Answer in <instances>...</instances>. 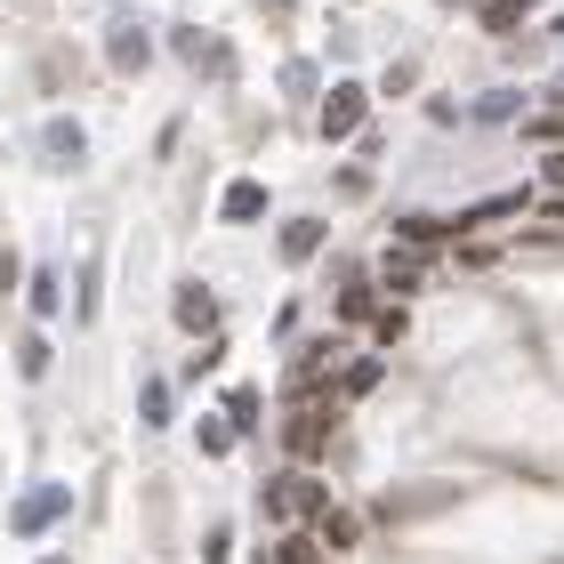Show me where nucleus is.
Listing matches in <instances>:
<instances>
[{
	"label": "nucleus",
	"mask_w": 564,
	"mask_h": 564,
	"mask_svg": "<svg viewBox=\"0 0 564 564\" xmlns=\"http://www.w3.org/2000/svg\"><path fill=\"white\" fill-rule=\"evenodd\" d=\"M218 218H226V226H250V218H267V186H259V177H235V186L218 194Z\"/></svg>",
	"instance_id": "obj_5"
},
{
	"label": "nucleus",
	"mask_w": 564,
	"mask_h": 564,
	"mask_svg": "<svg viewBox=\"0 0 564 564\" xmlns=\"http://www.w3.org/2000/svg\"><path fill=\"white\" fill-rule=\"evenodd\" d=\"M524 202H532L524 186H508V194H492V202H476V210H468V226H492V218H517V210H524Z\"/></svg>",
	"instance_id": "obj_13"
},
{
	"label": "nucleus",
	"mask_w": 564,
	"mask_h": 564,
	"mask_svg": "<svg viewBox=\"0 0 564 564\" xmlns=\"http://www.w3.org/2000/svg\"><path fill=\"white\" fill-rule=\"evenodd\" d=\"M476 17H484V33H517V24L532 17V0H484Z\"/></svg>",
	"instance_id": "obj_12"
},
{
	"label": "nucleus",
	"mask_w": 564,
	"mask_h": 564,
	"mask_svg": "<svg viewBox=\"0 0 564 564\" xmlns=\"http://www.w3.org/2000/svg\"><path fill=\"white\" fill-rule=\"evenodd\" d=\"M323 435H330V412H306V403H299V420L282 427V444H291V459H306V452L323 444Z\"/></svg>",
	"instance_id": "obj_7"
},
{
	"label": "nucleus",
	"mask_w": 564,
	"mask_h": 564,
	"mask_svg": "<svg viewBox=\"0 0 564 564\" xmlns=\"http://www.w3.org/2000/svg\"><path fill=\"white\" fill-rule=\"evenodd\" d=\"M41 564H65V556H41Z\"/></svg>",
	"instance_id": "obj_28"
},
{
	"label": "nucleus",
	"mask_w": 564,
	"mask_h": 564,
	"mask_svg": "<svg viewBox=\"0 0 564 564\" xmlns=\"http://www.w3.org/2000/svg\"><path fill=\"white\" fill-rule=\"evenodd\" d=\"M138 420L145 427H170V379H145V388H138Z\"/></svg>",
	"instance_id": "obj_14"
},
{
	"label": "nucleus",
	"mask_w": 564,
	"mask_h": 564,
	"mask_svg": "<svg viewBox=\"0 0 564 564\" xmlns=\"http://www.w3.org/2000/svg\"><path fill=\"white\" fill-rule=\"evenodd\" d=\"M339 315H347V323H371V315H379V306H371V282H347V291H339Z\"/></svg>",
	"instance_id": "obj_18"
},
{
	"label": "nucleus",
	"mask_w": 564,
	"mask_h": 564,
	"mask_svg": "<svg viewBox=\"0 0 564 564\" xmlns=\"http://www.w3.org/2000/svg\"><path fill=\"white\" fill-rule=\"evenodd\" d=\"M364 113H371V89L364 82H339L323 97V138H355V130H364Z\"/></svg>",
	"instance_id": "obj_3"
},
{
	"label": "nucleus",
	"mask_w": 564,
	"mask_h": 564,
	"mask_svg": "<svg viewBox=\"0 0 564 564\" xmlns=\"http://www.w3.org/2000/svg\"><path fill=\"white\" fill-rule=\"evenodd\" d=\"M177 323L202 330V339H218V299H210V282H177Z\"/></svg>",
	"instance_id": "obj_4"
},
{
	"label": "nucleus",
	"mask_w": 564,
	"mask_h": 564,
	"mask_svg": "<svg viewBox=\"0 0 564 564\" xmlns=\"http://www.w3.org/2000/svg\"><path fill=\"white\" fill-rule=\"evenodd\" d=\"M379 388V364H347L339 371V395H330V403H355V395H371Z\"/></svg>",
	"instance_id": "obj_17"
},
{
	"label": "nucleus",
	"mask_w": 564,
	"mask_h": 564,
	"mask_svg": "<svg viewBox=\"0 0 564 564\" xmlns=\"http://www.w3.org/2000/svg\"><path fill=\"white\" fill-rule=\"evenodd\" d=\"M274 564H323V549H315V532H291V541L274 549Z\"/></svg>",
	"instance_id": "obj_20"
},
{
	"label": "nucleus",
	"mask_w": 564,
	"mask_h": 564,
	"mask_svg": "<svg viewBox=\"0 0 564 564\" xmlns=\"http://www.w3.org/2000/svg\"><path fill=\"white\" fill-rule=\"evenodd\" d=\"M194 444L210 452V459H226V452H235V427H226V420H202V427H194Z\"/></svg>",
	"instance_id": "obj_19"
},
{
	"label": "nucleus",
	"mask_w": 564,
	"mask_h": 564,
	"mask_svg": "<svg viewBox=\"0 0 564 564\" xmlns=\"http://www.w3.org/2000/svg\"><path fill=\"white\" fill-rule=\"evenodd\" d=\"M371 339H403V306H379V315H371Z\"/></svg>",
	"instance_id": "obj_23"
},
{
	"label": "nucleus",
	"mask_w": 564,
	"mask_h": 564,
	"mask_svg": "<svg viewBox=\"0 0 564 564\" xmlns=\"http://www.w3.org/2000/svg\"><path fill=\"white\" fill-rule=\"evenodd\" d=\"M435 235H444L435 218H403V250H420V242H435Z\"/></svg>",
	"instance_id": "obj_24"
},
{
	"label": "nucleus",
	"mask_w": 564,
	"mask_h": 564,
	"mask_svg": "<svg viewBox=\"0 0 564 564\" xmlns=\"http://www.w3.org/2000/svg\"><path fill=\"white\" fill-rule=\"evenodd\" d=\"M17 371L41 379V371H48V339H24V347H17Z\"/></svg>",
	"instance_id": "obj_21"
},
{
	"label": "nucleus",
	"mask_w": 564,
	"mask_h": 564,
	"mask_svg": "<svg viewBox=\"0 0 564 564\" xmlns=\"http://www.w3.org/2000/svg\"><path fill=\"white\" fill-rule=\"evenodd\" d=\"M106 48H113V65H121V73H138V65H145V33H138V24H121Z\"/></svg>",
	"instance_id": "obj_16"
},
{
	"label": "nucleus",
	"mask_w": 564,
	"mask_h": 564,
	"mask_svg": "<svg viewBox=\"0 0 564 564\" xmlns=\"http://www.w3.org/2000/svg\"><path fill=\"white\" fill-rule=\"evenodd\" d=\"M549 186H564V153H549Z\"/></svg>",
	"instance_id": "obj_27"
},
{
	"label": "nucleus",
	"mask_w": 564,
	"mask_h": 564,
	"mask_svg": "<svg viewBox=\"0 0 564 564\" xmlns=\"http://www.w3.org/2000/svg\"><path fill=\"white\" fill-rule=\"evenodd\" d=\"M267 517H282V524H323L330 517V492L315 476H282V484H267Z\"/></svg>",
	"instance_id": "obj_1"
},
{
	"label": "nucleus",
	"mask_w": 564,
	"mask_h": 564,
	"mask_svg": "<svg viewBox=\"0 0 564 564\" xmlns=\"http://www.w3.org/2000/svg\"><path fill=\"white\" fill-rule=\"evenodd\" d=\"M524 138H541V145H564V113H541V121H532Z\"/></svg>",
	"instance_id": "obj_25"
},
{
	"label": "nucleus",
	"mask_w": 564,
	"mask_h": 564,
	"mask_svg": "<svg viewBox=\"0 0 564 564\" xmlns=\"http://www.w3.org/2000/svg\"><path fill=\"white\" fill-rule=\"evenodd\" d=\"M226 556H235V532H226V524L202 532V564H226Z\"/></svg>",
	"instance_id": "obj_22"
},
{
	"label": "nucleus",
	"mask_w": 564,
	"mask_h": 564,
	"mask_svg": "<svg viewBox=\"0 0 564 564\" xmlns=\"http://www.w3.org/2000/svg\"><path fill=\"white\" fill-rule=\"evenodd\" d=\"M226 427H259V388H226Z\"/></svg>",
	"instance_id": "obj_15"
},
{
	"label": "nucleus",
	"mask_w": 564,
	"mask_h": 564,
	"mask_svg": "<svg viewBox=\"0 0 564 564\" xmlns=\"http://www.w3.org/2000/svg\"><path fill=\"white\" fill-rule=\"evenodd\" d=\"M177 57H194V65H210V73H226V41H210V33H177Z\"/></svg>",
	"instance_id": "obj_11"
},
{
	"label": "nucleus",
	"mask_w": 564,
	"mask_h": 564,
	"mask_svg": "<svg viewBox=\"0 0 564 564\" xmlns=\"http://www.w3.org/2000/svg\"><path fill=\"white\" fill-rule=\"evenodd\" d=\"M41 153H48V162H57V170H82V121H48V130H41Z\"/></svg>",
	"instance_id": "obj_6"
},
{
	"label": "nucleus",
	"mask_w": 564,
	"mask_h": 564,
	"mask_svg": "<svg viewBox=\"0 0 564 564\" xmlns=\"http://www.w3.org/2000/svg\"><path fill=\"white\" fill-rule=\"evenodd\" d=\"M355 541H364V517L330 508V517H323V532H315V549H355Z\"/></svg>",
	"instance_id": "obj_10"
},
{
	"label": "nucleus",
	"mask_w": 564,
	"mask_h": 564,
	"mask_svg": "<svg viewBox=\"0 0 564 564\" xmlns=\"http://www.w3.org/2000/svg\"><path fill=\"white\" fill-rule=\"evenodd\" d=\"M379 274H388V291H395V299H412L420 282H427V259H420V250H395V259L379 267Z\"/></svg>",
	"instance_id": "obj_8"
},
{
	"label": "nucleus",
	"mask_w": 564,
	"mask_h": 564,
	"mask_svg": "<svg viewBox=\"0 0 564 564\" xmlns=\"http://www.w3.org/2000/svg\"><path fill=\"white\" fill-rule=\"evenodd\" d=\"M73 517V492L65 484H33V492L17 500V517H9V532H24V541H41L48 524H65Z\"/></svg>",
	"instance_id": "obj_2"
},
{
	"label": "nucleus",
	"mask_w": 564,
	"mask_h": 564,
	"mask_svg": "<svg viewBox=\"0 0 564 564\" xmlns=\"http://www.w3.org/2000/svg\"><path fill=\"white\" fill-rule=\"evenodd\" d=\"M0 291H17V250H0Z\"/></svg>",
	"instance_id": "obj_26"
},
{
	"label": "nucleus",
	"mask_w": 564,
	"mask_h": 564,
	"mask_svg": "<svg viewBox=\"0 0 564 564\" xmlns=\"http://www.w3.org/2000/svg\"><path fill=\"white\" fill-rule=\"evenodd\" d=\"M323 235H330L323 218H291V226H282V259H315V250H323Z\"/></svg>",
	"instance_id": "obj_9"
}]
</instances>
